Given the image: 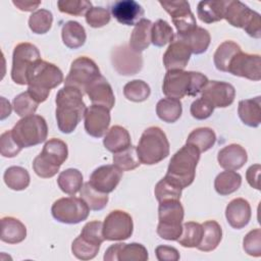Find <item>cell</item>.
<instances>
[{"label":"cell","mask_w":261,"mask_h":261,"mask_svg":"<svg viewBox=\"0 0 261 261\" xmlns=\"http://www.w3.org/2000/svg\"><path fill=\"white\" fill-rule=\"evenodd\" d=\"M132 216L122 210L111 211L103 222V236L107 241H123L133 234Z\"/></svg>","instance_id":"14"},{"label":"cell","mask_w":261,"mask_h":261,"mask_svg":"<svg viewBox=\"0 0 261 261\" xmlns=\"http://www.w3.org/2000/svg\"><path fill=\"white\" fill-rule=\"evenodd\" d=\"M199 159L200 151L195 146L186 144L171 157L164 177L180 189L189 187L194 181Z\"/></svg>","instance_id":"4"},{"label":"cell","mask_w":261,"mask_h":261,"mask_svg":"<svg viewBox=\"0 0 261 261\" xmlns=\"http://www.w3.org/2000/svg\"><path fill=\"white\" fill-rule=\"evenodd\" d=\"M92 104L102 105L111 110L115 103V97L110 84L101 74L86 90Z\"/></svg>","instance_id":"23"},{"label":"cell","mask_w":261,"mask_h":261,"mask_svg":"<svg viewBox=\"0 0 261 261\" xmlns=\"http://www.w3.org/2000/svg\"><path fill=\"white\" fill-rule=\"evenodd\" d=\"M148 257L147 249L138 243L114 244L104 254L105 261H146Z\"/></svg>","instance_id":"19"},{"label":"cell","mask_w":261,"mask_h":261,"mask_svg":"<svg viewBox=\"0 0 261 261\" xmlns=\"http://www.w3.org/2000/svg\"><path fill=\"white\" fill-rule=\"evenodd\" d=\"M85 129L94 138L103 137L110 124V110L102 105L92 104L85 112Z\"/></svg>","instance_id":"18"},{"label":"cell","mask_w":261,"mask_h":261,"mask_svg":"<svg viewBox=\"0 0 261 261\" xmlns=\"http://www.w3.org/2000/svg\"><path fill=\"white\" fill-rule=\"evenodd\" d=\"M181 190L179 187L168 180L166 177L160 179L154 189V194L158 202L164 200H179L181 196Z\"/></svg>","instance_id":"47"},{"label":"cell","mask_w":261,"mask_h":261,"mask_svg":"<svg viewBox=\"0 0 261 261\" xmlns=\"http://www.w3.org/2000/svg\"><path fill=\"white\" fill-rule=\"evenodd\" d=\"M159 4L170 15L177 36H186L197 28L196 18L188 1H159Z\"/></svg>","instance_id":"13"},{"label":"cell","mask_w":261,"mask_h":261,"mask_svg":"<svg viewBox=\"0 0 261 261\" xmlns=\"http://www.w3.org/2000/svg\"><path fill=\"white\" fill-rule=\"evenodd\" d=\"M201 93V97L209 101L214 108L228 107L232 104L236 97L234 87L228 83L219 81H208Z\"/></svg>","instance_id":"17"},{"label":"cell","mask_w":261,"mask_h":261,"mask_svg":"<svg viewBox=\"0 0 261 261\" xmlns=\"http://www.w3.org/2000/svg\"><path fill=\"white\" fill-rule=\"evenodd\" d=\"M191 54L188 44L175 36L163 55L164 67L166 70L184 69L188 65Z\"/></svg>","instance_id":"21"},{"label":"cell","mask_w":261,"mask_h":261,"mask_svg":"<svg viewBox=\"0 0 261 261\" xmlns=\"http://www.w3.org/2000/svg\"><path fill=\"white\" fill-rule=\"evenodd\" d=\"M80 236H82L87 241L100 246L105 240L103 236V222L94 220L86 223Z\"/></svg>","instance_id":"50"},{"label":"cell","mask_w":261,"mask_h":261,"mask_svg":"<svg viewBox=\"0 0 261 261\" xmlns=\"http://www.w3.org/2000/svg\"><path fill=\"white\" fill-rule=\"evenodd\" d=\"M111 62L114 69L121 75L136 74L143 67L141 53L134 51L127 45L118 46L112 50Z\"/></svg>","instance_id":"15"},{"label":"cell","mask_w":261,"mask_h":261,"mask_svg":"<svg viewBox=\"0 0 261 261\" xmlns=\"http://www.w3.org/2000/svg\"><path fill=\"white\" fill-rule=\"evenodd\" d=\"M5 185L14 191H22L30 185V174L28 170L21 166L8 167L3 175Z\"/></svg>","instance_id":"39"},{"label":"cell","mask_w":261,"mask_h":261,"mask_svg":"<svg viewBox=\"0 0 261 261\" xmlns=\"http://www.w3.org/2000/svg\"><path fill=\"white\" fill-rule=\"evenodd\" d=\"M122 170L113 165H102L96 168L90 175V184L101 193H111L119 184Z\"/></svg>","instance_id":"20"},{"label":"cell","mask_w":261,"mask_h":261,"mask_svg":"<svg viewBox=\"0 0 261 261\" xmlns=\"http://www.w3.org/2000/svg\"><path fill=\"white\" fill-rule=\"evenodd\" d=\"M191 114L194 118L199 119V120H203L208 118L214 111V107L213 105L207 101L204 98H198L196 99L190 108Z\"/></svg>","instance_id":"54"},{"label":"cell","mask_w":261,"mask_h":261,"mask_svg":"<svg viewBox=\"0 0 261 261\" xmlns=\"http://www.w3.org/2000/svg\"><path fill=\"white\" fill-rule=\"evenodd\" d=\"M241 47L233 41H224L222 42L216 49L214 55H213V61L215 64V67L220 71L227 72L228 65L231 61V59L241 52Z\"/></svg>","instance_id":"33"},{"label":"cell","mask_w":261,"mask_h":261,"mask_svg":"<svg viewBox=\"0 0 261 261\" xmlns=\"http://www.w3.org/2000/svg\"><path fill=\"white\" fill-rule=\"evenodd\" d=\"M182 106L179 100L173 98H163L156 105V114L164 122H175L181 115Z\"/></svg>","instance_id":"37"},{"label":"cell","mask_w":261,"mask_h":261,"mask_svg":"<svg viewBox=\"0 0 261 261\" xmlns=\"http://www.w3.org/2000/svg\"><path fill=\"white\" fill-rule=\"evenodd\" d=\"M151 90L149 85L142 80L128 82L123 88L124 97L133 102H143L150 96Z\"/></svg>","instance_id":"45"},{"label":"cell","mask_w":261,"mask_h":261,"mask_svg":"<svg viewBox=\"0 0 261 261\" xmlns=\"http://www.w3.org/2000/svg\"><path fill=\"white\" fill-rule=\"evenodd\" d=\"M216 142V135L210 127H199L194 129L187 139V144L195 146L200 153L206 152Z\"/></svg>","instance_id":"38"},{"label":"cell","mask_w":261,"mask_h":261,"mask_svg":"<svg viewBox=\"0 0 261 261\" xmlns=\"http://www.w3.org/2000/svg\"><path fill=\"white\" fill-rule=\"evenodd\" d=\"M27 237L25 225L17 218L5 216L1 219V236L2 242L7 244H18Z\"/></svg>","instance_id":"26"},{"label":"cell","mask_w":261,"mask_h":261,"mask_svg":"<svg viewBox=\"0 0 261 261\" xmlns=\"http://www.w3.org/2000/svg\"><path fill=\"white\" fill-rule=\"evenodd\" d=\"M137 154L141 163L153 165L169 155V142L165 133L158 126H150L144 130L137 146Z\"/></svg>","instance_id":"5"},{"label":"cell","mask_w":261,"mask_h":261,"mask_svg":"<svg viewBox=\"0 0 261 261\" xmlns=\"http://www.w3.org/2000/svg\"><path fill=\"white\" fill-rule=\"evenodd\" d=\"M114 18L125 25H136L144 15V8L134 0L116 1L111 6Z\"/></svg>","instance_id":"22"},{"label":"cell","mask_w":261,"mask_h":261,"mask_svg":"<svg viewBox=\"0 0 261 261\" xmlns=\"http://www.w3.org/2000/svg\"><path fill=\"white\" fill-rule=\"evenodd\" d=\"M243 248L245 252L254 257L261 256V229L255 228L249 231L243 241Z\"/></svg>","instance_id":"51"},{"label":"cell","mask_w":261,"mask_h":261,"mask_svg":"<svg viewBox=\"0 0 261 261\" xmlns=\"http://www.w3.org/2000/svg\"><path fill=\"white\" fill-rule=\"evenodd\" d=\"M22 148L18 146L12 137L11 130L4 132L0 137V153L3 157L11 158L16 156Z\"/></svg>","instance_id":"53"},{"label":"cell","mask_w":261,"mask_h":261,"mask_svg":"<svg viewBox=\"0 0 261 261\" xmlns=\"http://www.w3.org/2000/svg\"><path fill=\"white\" fill-rule=\"evenodd\" d=\"M61 37L63 44L70 49L82 47L87 39L85 28L74 20H68L62 25Z\"/></svg>","instance_id":"30"},{"label":"cell","mask_w":261,"mask_h":261,"mask_svg":"<svg viewBox=\"0 0 261 261\" xmlns=\"http://www.w3.org/2000/svg\"><path fill=\"white\" fill-rule=\"evenodd\" d=\"M81 198L87 203L89 208L94 211L104 209L108 203V195L96 190L90 181L83 185L81 189Z\"/></svg>","instance_id":"40"},{"label":"cell","mask_w":261,"mask_h":261,"mask_svg":"<svg viewBox=\"0 0 261 261\" xmlns=\"http://www.w3.org/2000/svg\"><path fill=\"white\" fill-rule=\"evenodd\" d=\"M184 42L188 44L192 53L202 54L204 53L210 45V34L207 30L201 27H197L194 31L189 33L186 36H176Z\"/></svg>","instance_id":"34"},{"label":"cell","mask_w":261,"mask_h":261,"mask_svg":"<svg viewBox=\"0 0 261 261\" xmlns=\"http://www.w3.org/2000/svg\"><path fill=\"white\" fill-rule=\"evenodd\" d=\"M51 213L59 222L76 224L88 218L90 208L82 198L71 196L56 200L51 207Z\"/></svg>","instance_id":"11"},{"label":"cell","mask_w":261,"mask_h":261,"mask_svg":"<svg viewBox=\"0 0 261 261\" xmlns=\"http://www.w3.org/2000/svg\"><path fill=\"white\" fill-rule=\"evenodd\" d=\"M152 25L153 22L146 18H142L135 25L129 40V47L134 51L140 53L149 47L151 44Z\"/></svg>","instance_id":"29"},{"label":"cell","mask_w":261,"mask_h":261,"mask_svg":"<svg viewBox=\"0 0 261 261\" xmlns=\"http://www.w3.org/2000/svg\"><path fill=\"white\" fill-rule=\"evenodd\" d=\"M260 171H261V166L260 164H254L251 165L246 172V178L248 184L256 189V190H260V186H259V176H260Z\"/></svg>","instance_id":"56"},{"label":"cell","mask_w":261,"mask_h":261,"mask_svg":"<svg viewBox=\"0 0 261 261\" xmlns=\"http://www.w3.org/2000/svg\"><path fill=\"white\" fill-rule=\"evenodd\" d=\"M12 3L22 11H33L41 4V1H22V0H14Z\"/></svg>","instance_id":"57"},{"label":"cell","mask_w":261,"mask_h":261,"mask_svg":"<svg viewBox=\"0 0 261 261\" xmlns=\"http://www.w3.org/2000/svg\"><path fill=\"white\" fill-rule=\"evenodd\" d=\"M57 184L63 193L74 196L83 187V174L75 168L65 169L59 173Z\"/></svg>","instance_id":"36"},{"label":"cell","mask_w":261,"mask_h":261,"mask_svg":"<svg viewBox=\"0 0 261 261\" xmlns=\"http://www.w3.org/2000/svg\"><path fill=\"white\" fill-rule=\"evenodd\" d=\"M219 165L225 170H238L248 160L247 151L239 144H230L223 147L217 155Z\"/></svg>","instance_id":"25"},{"label":"cell","mask_w":261,"mask_h":261,"mask_svg":"<svg viewBox=\"0 0 261 261\" xmlns=\"http://www.w3.org/2000/svg\"><path fill=\"white\" fill-rule=\"evenodd\" d=\"M113 164L122 171L133 170L140 166L141 161L137 154V148L129 146L113 155Z\"/></svg>","instance_id":"43"},{"label":"cell","mask_w":261,"mask_h":261,"mask_svg":"<svg viewBox=\"0 0 261 261\" xmlns=\"http://www.w3.org/2000/svg\"><path fill=\"white\" fill-rule=\"evenodd\" d=\"M155 254L159 261H177L179 259L178 251L169 246L161 245L156 247Z\"/></svg>","instance_id":"55"},{"label":"cell","mask_w":261,"mask_h":261,"mask_svg":"<svg viewBox=\"0 0 261 261\" xmlns=\"http://www.w3.org/2000/svg\"><path fill=\"white\" fill-rule=\"evenodd\" d=\"M227 72L251 81L261 80V59L259 54L239 52L230 61Z\"/></svg>","instance_id":"16"},{"label":"cell","mask_w":261,"mask_h":261,"mask_svg":"<svg viewBox=\"0 0 261 261\" xmlns=\"http://www.w3.org/2000/svg\"><path fill=\"white\" fill-rule=\"evenodd\" d=\"M184 207L179 200H164L159 202L157 226L158 236L167 241H176L182 231Z\"/></svg>","instance_id":"7"},{"label":"cell","mask_w":261,"mask_h":261,"mask_svg":"<svg viewBox=\"0 0 261 261\" xmlns=\"http://www.w3.org/2000/svg\"><path fill=\"white\" fill-rule=\"evenodd\" d=\"M53 15L47 9H38L30 15L29 27L35 34H46L52 27Z\"/></svg>","instance_id":"44"},{"label":"cell","mask_w":261,"mask_h":261,"mask_svg":"<svg viewBox=\"0 0 261 261\" xmlns=\"http://www.w3.org/2000/svg\"><path fill=\"white\" fill-rule=\"evenodd\" d=\"M55 103L59 130L63 134L72 133L87 110L83 93L73 87L64 86L57 92Z\"/></svg>","instance_id":"1"},{"label":"cell","mask_w":261,"mask_h":261,"mask_svg":"<svg viewBox=\"0 0 261 261\" xmlns=\"http://www.w3.org/2000/svg\"><path fill=\"white\" fill-rule=\"evenodd\" d=\"M228 0L200 1L197 6V14L205 23H212L223 18Z\"/></svg>","instance_id":"28"},{"label":"cell","mask_w":261,"mask_h":261,"mask_svg":"<svg viewBox=\"0 0 261 261\" xmlns=\"http://www.w3.org/2000/svg\"><path fill=\"white\" fill-rule=\"evenodd\" d=\"M38 105L39 103L34 100L28 91L20 93L13 99L14 111L20 117L33 115L36 112Z\"/></svg>","instance_id":"48"},{"label":"cell","mask_w":261,"mask_h":261,"mask_svg":"<svg viewBox=\"0 0 261 261\" xmlns=\"http://www.w3.org/2000/svg\"><path fill=\"white\" fill-rule=\"evenodd\" d=\"M15 142L20 148H29L46 141L48 126L41 115H29L19 119L11 129Z\"/></svg>","instance_id":"8"},{"label":"cell","mask_w":261,"mask_h":261,"mask_svg":"<svg viewBox=\"0 0 261 261\" xmlns=\"http://www.w3.org/2000/svg\"><path fill=\"white\" fill-rule=\"evenodd\" d=\"M203 234L197 249L203 252H210L217 248L222 239V229L215 220H208L202 224Z\"/></svg>","instance_id":"32"},{"label":"cell","mask_w":261,"mask_h":261,"mask_svg":"<svg viewBox=\"0 0 261 261\" xmlns=\"http://www.w3.org/2000/svg\"><path fill=\"white\" fill-rule=\"evenodd\" d=\"M67 156L68 149L65 142L55 138L50 139L45 143L42 152L34 159L33 169L38 176L50 178L57 174Z\"/></svg>","instance_id":"6"},{"label":"cell","mask_w":261,"mask_h":261,"mask_svg":"<svg viewBox=\"0 0 261 261\" xmlns=\"http://www.w3.org/2000/svg\"><path fill=\"white\" fill-rule=\"evenodd\" d=\"M242 185V176L240 173L232 170H225L220 172L214 180L215 191L221 196H227L236 191Z\"/></svg>","instance_id":"35"},{"label":"cell","mask_w":261,"mask_h":261,"mask_svg":"<svg viewBox=\"0 0 261 261\" xmlns=\"http://www.w3.org/2000/svg\"><path fill=\"white\" fill-rule=\"evenodd\" d=\"M87 23L92 28H102L110 21V12L103 7H92L85 14Z\"/></svg>","instance_id":"52"},{"label":"cell","mask_w":261,"mask_h":261,"mask_svg":"<svg viewBox=\"0 0 261 261\" xmlns=\"http://www.w3.org/2000/svg\"><path fill=\"white\" fill-rule=\"evenodd\" d=\"M103 144L105 148L112 152H119L127 147L130 144V135L126 128L120 125H113L105 135Z\"/></svg>","instance_id":"31"},{"label":"cell","mask_w":261,"mask_h":261,"mask_svg":"<svg viewBox=\"0 0 261 261\" xmlns=\"http://www.w3.org/2000/svg\"><path fill=\"white\" fill-rule=\"evenodd\" d=\"M174 33L170 24L163 20H156L151 30V43L157 47H163L174 40Z\"/></svg>","instance_id":"42"},{"label":"cell","mask_w":261,"mask_h":261,"mask_svg":"<svg viewBox=\"0 0 261 261\" xmlns=\"http://www.w3.org/2000/svg\"><path fill=\"white\" fill-rule=\"evenodd\" d=\"M100 249L99 245L93 244L82 236H79L71 244L72 254L80 260H90L96 257Z\"/></svg>","instance_id":"46"},{"label":"cell","mask_w":261,"mask_h":261,"mask_svg":"<svg viewBox=\"0 0 261 261\" xmlns=\"http://www.w3.org/2000/svg\"><path fill=\"white\" fill-rule=\"evenodd\" d=\"M251 206L243 198L231 200L225 208V217L228 224L236 229L245 227L251 219Z\"/></svg>","instance_id":"24"},{"label":"cell","mask_w":261,"mask_h":261,"mask_svg":"<svg viewBox=\"0 0 261 261\" xmlns=\"http://www.w3.org/2000/svg\"><path fill=\"white\" fill-rule=\"evenodd\" d=\"M223 18L232 27L244 29L249 36L255 39L261 38L260 14L250 9L243 2L228 0Z\"/></svg>","instance_id":"9"},{"label":"cell","mask_w":261,"mask_h":261,"mask_svg":"<svg viewBox=\"0 0 261 261\" xmlns=\"http://www.w3.org/2000/svg\"><path fill=\"white\" fill-rule=\"evenodd\" d=\"M202 234V224L194 221H188L182 224L181 234L176 241L185 248H197L201 243Z\"/></svg>","instance_id":"41"},{"label":"cell","mask_w":261,"mask_h":261,"mask_svg":"<svg viewBox=\"0 0 261 261\" xmlns=\"http://www.w3.org/2000/svg\"><path fill=\"white\" fill-rule=\"evenodd\" d=\"M57 7L60 12L81 16L92 8V3L87 0H59Z\"/></svg>","instance_id":"49"},{"label":"cell","mask_w":261,"mask_h":261,"mask_svg":"<svg viewBox=\"0 0 261 261\" xmlns=\"http://www.w3.org/2000/svg\"><path fill=\"white\" fill-rule=\"evenodd\" d=\"M63 82V73L60 68L44 60L37 61L32 67L28 77V92L38 103L47 100L51 89Z\"/></svg>","instance_id":"3"},{"label":"cell","mask_w":261,"mask_h":261,"mask_svg":"<svg viewBox=\"0 0 261 261\" xmlns=\"http://www.w3.org/2000/svg\"><path fill=\"white\" fill-rule=\"evenodd\" d=\"M100 75V69L95 61L87 56H81L71 62L64 86L73 87L84 95L88 87Z\"/></svg>","instance_id":"12"},{"label":"cell","mask_w":261,"mask_h":261,"mask_svg":"<svg viewBox=\"0 0 261 261\" xmlns=\"http://www.w3.org/2000/svg\"><path fill=\"white\" fill-rule=\"evenodd\" d=\"M39 60H41V54L35 45L28 42L17 44L12 54V81L18 85H28L29 73Z\"/></svg>","instance_id":"10"},{"label":"cell","mask_w":261,"mask_h":261,"mask_svg":"<svg viewBox=\"0 0 261 261\" xmlns=\"http://www.w3.org/2000/svg\"><path fill=\"white\" fill-rule=\"evenodd\" d=\"M238 113L241 120L248 126L257 127L261 122V97L245 99L239 102Z\"/></svg>","instance_id":"27"},{"label":"cell","mask_w":261,"mask_h":261,"mask_svg":"<svg viewBox=\"0 0 261 261\" xmlns=\"http://www.w3.org/2000/svg\"><path fill=\"white\" fill-rule=\"evenodd\" d=\"M208 83V79L201 72L182 69L167 70L163 79L162 92L168 98L181 99L185 96H196Z\"/></svg>","instance_id":"2"}]
</instances>
